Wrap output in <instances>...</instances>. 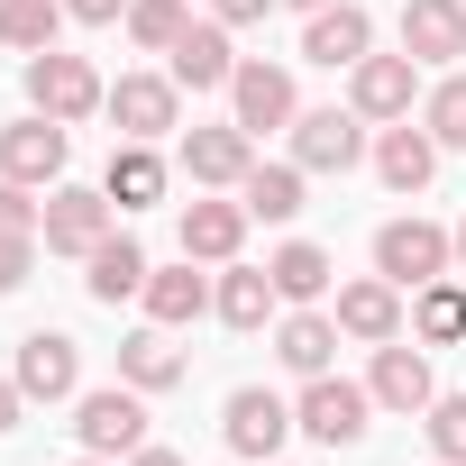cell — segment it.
Returning a JSON list of instances; mask_svg holds the SVG:
<instances>
[{"label": "cell", "instance_id": "6da1fadb", "mask_svg": "<svg viewBox=\"0 0 466 466\" xmlns=\"http://www.w3.org/2000/svg\"><path fill=\"white\" fill-rule=\"evenodd\" d=\"M375 275L384 284H402V293H420V284H439V275H457V238H448V228L439 219H384L375 228Z\"/></svg>", "mask_w": 466, "mask_h": 466}, {"label": "cell", "instance_id": "7a4b0ae2", "mask_svg": "<svg viewBox=\"0 0 466 466\" xmlns=\"http://www.w3.org/2000/svg\"><path fill=\"white\" fill-rule=\"evenodd\" d=\"M74 439H83V457H137L147 448V393L137 384L74 393Z\"/></svg>", "mask_w": 466, "mask_h": 466}, {"label": "cell", "instance_id": "3957f363", "mask_svg": "<svg viewBox=\"0 0 466 466\" xmlns=\"http://www.w3.org/2000/svg\"><path fill=\"white\" fill-rule=\"evenodd\" d=\"M110 101V83L83 65V56H65V46H46V56H28V110H46V119H65V128H83L92 110Z\"/></svg>", "mask_w": 466, "mask_h": 466}, {"label": "cell", "instance_id": "277c9868", "mask_svg": "<svg viewBox=\"0 0 466 466\" xmlns=\"http://www.w3.org/2000/svg\"><path fill=\"white\" fill-rule=\"evenodd\" d=\"M293 420H302V439H320V448H357V439H366V420H375V393H366V384H348V375H302Z\"/></svg>", "mask_w": 466, "mask_h": 466}, {"label": "cell", "instance_id": "5b68a950", "mask_svg": "<svg viewBox=\"0 0 466 466\" xmlns=\"http://www.w3.org/2000/svg\"><path fill=\"white\" fill-rule=\"evenodd\" d=\"M65 156H74V128L46 119V110H28V119L0 128V174L28 183V192H56V183H65Z\"/></svg>", "mask_w": 466, "mask_h": 466}, {"label": "cell", "instance_id": "8992f818", "mask_svg": "<svg viewBox=\"0 0 466 466\" xmlns=\"http://www.w3.org/2000/svg\"><path fill=\"white\" fill-rule=\"evenodd\" d=\"M366 393H375V411H402V420H420V411L439 402L430 348H420V339H384V348H375V366H366Z\"/></svg>", "mask_w": 466, "mask_h": 466}, {"label": "cell", "instance_id": "52a82bcc", "mask_svg": "<svg viewBox=\"0 0 466 466\" xmlns=\"http://www.w3.org/2000/svg\"><path fill=\"white\" fill-rule=\"evenodd\" d=\"M110 192H92V183H56L46 192V219H37V238H46V257H92L101 238H110Z\"/></svg>", "mask_w": 466, "mask_h": 466}, {"label": "cell", "instance_id": "ba28073f", "mask_svg": "<svg viewBox=\"0 0 466 466\" xmlns=\"http://www.w3.org/2000/svg\"><path fill=\"white\" fill-rule=\"evenodd\" d=\"M293 430H302V420H293V402H284V393H266V384H238V393L219 402V439H228V457H275Z\"/></svg>", "mask_w": 466, "mask_h": 466}, {"label": "cell", "instance_id": "9c48e42d", "mask_svg": "<svg viewBox=\"0 0 466 466\" xmlns=\"http://www.w3.org/2000/svg\"><path fill=\"white\" fill-rule=\"evenodd\" d=\"M101 110L119 119V137H147V147H156V137L183 128V83H174V74H119Z\"/></svg>", "mask_w": 466, "mask_h": 466}, {"label": "cell", "instance_id": "30bf717a", "mask_svg": "<svg viewBox=\"0 0 466 466\" xmlns=\"http://www.w3.org/2000/svg\"><path fill=\"white\" fill-rule=\"evenodd\" d=\"M228 119H238L248 137H266V128H293L302 119V92H293V74L284 65H238V74H228Z\"/></svg>", "mask_w": 466, "mask_h": 466}, {"label": "cell", "instance_id": "8fae6325", "mask_svg": "<svg viewBox=\"0 0 466 466\" xmlns=\"http://www.w3.org/2000/svg\"><path fill=\"white\" fill-rule=\"evenodd\" d=\"M248 165H257V137H248L238 119L183 128V174H192L201 192H238V183H248Z\"/></svg>", "mask_w": 466, "mask_h": 466}, {"label": "cell", "instance_id": "7c38bea8", "mask_svg": "<svg viewBox=\"0 0 466 466\" xmlns=\"http://www.w3.org/2000/svg\"><path fill=\"white\" fill-rule=\"evenodd\" d=\"M411 101H420V65L411 56H366V65H348V110L357 119H411Z\"/></svg>", "mask_w": 466, "mask_h": 466}, {"label": "cell", "instance_id": "4fadbf2b", "mask_svg": "<svg viewBox=\"0 0 466 466\" xmlns=\"http://www.w3.org/2000/svg\"><path fill=\"white\" fill-rule=\"evenodd\" d=\"M10 375H19V393H28V402H74V393H83V348H74L65 329H28Z\"/></svg>", "mask_w": 466, "mask_h": 466}, {"label": "cell", "instance_id": "5bb4252c", "mask_svg": "<svg viewBox=\"0 0 466 466\" xmlns=\"http://www.w3.org/2000/svg\"><path fill=\"white\" fill-rule=\"evenodd\" d=\"M366 56H375V19L357 10V0H329V10H311V19H302V65L348 74V65H366Z\"/></svg>", "mask_w": 466, "mask_h": 466}, {"label": "cell", "instance_id": "9a60e30c", "mask_svg": "<svg viewBox=\"0 0 466 466\" xmlns=\"http://www.w3.org/2000/svg\"><path fill=\"white\" fill-rule=\"evenodd\" d=\"M366 156V119L357 110H302L293 119V165L302 174H348Z\"/></svg>", "mask_w": 466, "mask_h": 466}, {"label": "cell", "instance_id": "2e32d148", "mask_svg": "<svg viewBox=\"0 0 466 466\" xmlns=\"http://www.w3.org/2000/svg\"><path fill=\"white\" fill-rule=\"evenodd\" d=\"M339 329L357 339V348H384V339H402L411 320H402V284H384V275H357V284H339Z\"/></svg>", "mask_w": 466, "mask_h": 466}, {"label": "cell", "instance_id": "e0dca14e", "mask_svg": "<svg viewBox=\"0 0 466 466\" xmlns=\"http://www.w3.org/2000/svg\"><path fill=\"white\" fill-rule=\"evenodd\" d=\"M402 56L411 65H457L466 56V0H402Z\"/></svg>", "mask_w": 466, "mask_h": 466}, {"label": "cell", "instance_id": "ac0fdd59", "mask_svg": "<svg viewBox=\"0 0 466 466\" xmlns=\"http://www.w3.org/2000/svg\"><path fill=\"white\" fill-rule=\"evenodd\" d=\"M248 248V201H183V257L192 266H238Z\"/></svg>", "mask_w": 466, "mask_h": 466}, {"label": "cell", "instance_id": "d6986e66", "mask_svg": "<svg viewBox=\"0 0 466 466\" xmlns=\"http://www.w3.org/2000/svg\"><path fill=\"white\" fill-rule=\"evenodd\" d=\"M165 74H174L183 92H228V74H238V56H228V28H219V19H192V28L174 37Z\"/></svg>", "mask_w": 466, "mask_h": 466}, {"label": "cell", "instance_id": "ffe728a7", "mask_svg": "<svg viewBox=\"0 0 466 466\" xmlns=\"http://www.w3.org/2000/svg\"><path fill=\"white\" fill-rule=\"evenodd\" d=\"M339 311H320V302H293L284 320H275V357L293 366V375H329V357H339Z\"/></svg>", "mask_w": 466, "mask_h": 466}, {"label": "cell", "instance_id": "44dd1931", "mask_svg": "<svg viewBox=\"0 0 466 466\" xmlns=\"http://www.w3.org/2000/svg\"><path fill=\"white\" fill-rule=\"evenodd\" d=\"M83 266H92V275H83V293H92V302H110V311H119V302H137V293H147V275H156V266H147V248L128 238V228H110V238H101Z\"/></svg>", "mask_w": 466, "mask_h": 466}, {"label": "cell", "instance_id": "7402d4cb", "mask_svg": "<svg viewBox=\"0 0 466 466\" xmlns=\"http://www.w3.org/2000/svg\"><path fill=\"white\" fill-rule=\"evenodd\" d=\"M375 174H384L393 192H430V174H439V137H430L420 119H393V128L375 137Z\"/></svg>", "mask_w": 466, "mask_h": 466}, {"label": "cell", "instance_id": "603a6c76", "mask_svg": "<svg viewBox=\"0 0 466 466\" xmlns=\"http://www.w3.org/2000/svg\"><path fill=\"white\" fill-rule=\"evenodd\" d=\"M210 311H219L228 329H266V320L284 311V293H275V275H266V266H219V284H210Z\"/></svg>", "mask_w": 466, "mask_h": 466}, {"label": "cell", "instance_id": "cb8c5ba5", "mask_svg": "<svg viewBox=\"0 0 466 466\" xmlns=\"http://www.w3.org/2000/svg\"><path fill=\"white\" fill-rule=\"evenodd\" d=\"M137 302H147V320H156V329H192V320L210 311V275H192V257H183V266H156Z\"/></svg>", "mask_w": 466, "mask_h": 466}, {"label": "cell", "instance_id": "d4e9b609", "mask_svg": "<svg viewBox=\"0 0 466 466\" xmlns=\"http://www.w3.org/2000/svg\"><path fill=\"white\" fill-rule=\"evenodd\" d=\"M101 192H110L119 210H147V201H165V156H156L147 137H119V147H110V174H101Z\"/></svg>", "mask_w": 466, "mask_h": 466}, {"label": "cell", "instance_id": "484cf974", "mask_svg": "<svg viewBox=\"0 0 466 466\" xmlns=\"http://www.w3.org/2000/svg\"><path fill=\"white\" fill-rule=\"evenodd\" d=\"M119 384H137V393H174L183 384V348H174V329H137V339H119Z\"/></svg>", "mask_w": 466, "mask_h": 466}, {"label": "cell", "instance_id": "4316f807", "mask_svg": "<svg viewBox=\"0 0 466 466\" xmlns=\"http://www.w3.org/2000/svg\"><path fill=\"white\" fill-rule=\"evenodd\" d=\"M266 275H275V293H284V302H320V293L339 284L329 248H311V238H284V248L266 257Z\"/></svg>", "mask_w": 466, "mask_h": 466}, {"label": "cell", "instance_id": "83f0119b", "mask_svg": "<svg viewBox=\"0 0 466 466\" xmlns=\"http://www.w3.org/2000/svg\"><path fill=\"white\" fill-rule=\"evenodd\" d=\"M411 339H420V348H457V339H466V284H457V275H439V284L411 293Z\"/></svg>", "mask_w": 466, "mask_h": 466}, {"label": "cell", "instance_id": "f1b7e54d", "mask_svg": "<svg viewBox=\"0 0 466 466\" xmlns=\"http://www.w3.org/2000/svg\"><path fill=\"white\" fill-rule=\"evenodd\" d=\"M302 165H248V183H238V201H248V219H302Z\"/></svg>", "mask_w": 466, "mask_h": 466}, {"label": "cell", "instance_id": "f546056e", "mask_svg": "<svg viewBox=\"0 0 466 466\" xmlns=\"http://www.w3.org/2000/svg\"><path fill=\"white\" fill-rule=\"evenodd\" d=\"M65 19H74V10H65V0H0V37H10L19 56H46Z\"/></svg>", "mask_w": 466, "mask_h": 466}, {"label": "cell", "instance_id": "4dcf8cb0", "mask_svg": "<svg viewBox=\"0 0 466 466\" xmlns=\"http://www.w3.org/2000/svg\"><path fill=\"white\" fill-rule=\"evenodd\" d=\"M128 46H147V56H174V37L192 28V10H183V0H128Z\"/></svg>", "mask_w": 466, "mask_h": 466}, {"label": "cell", "instance_id": "1f68e13d", "mask_svg": "<svg viewBox=\"0 0 466 466\" xmlns=\"http://www.w3.org/2000/svg\"><path fill=\"white\" fill-rule=\"evenodd\" d=\"M420 128L439 137V156H448V147H466V74H457V65H448V74H439V92L420 101Z\"/></svg>", "mask_w": 466, "mask_h": 466}, {"label": "cell", "instance_id": "d6a6232c", "mask_svg": "<svg viewBox=\"0 0 466 466\" xmlns=\"http://www.w3.org/2000/svg\"><path fill=\"white\" fill-rule=\"evenodd\" d=\"M420 430H430V457L439 466H466V393H439L420 411Z\"/></svg>", "mask_w": 466, "mask_h": 466}, {"label": "cell", "instance_id": "836d02e7", "mask_svg": "<svg viewBox=\"0 0 466 466\" xmlns=\"http://www.w3.org/2000/svg\"><path fill=\"white\" fill-rule=\"evenodd\" d=\"M37 219H46V201H28V183L0 174V238H37Z\"/></svg>", "mask_w": 466, "mask_h": 466}, {"label": "cell", "instance_id": "e575fe53", "mask_svg": "<svg viewBox=\"0 0 466 466\" xmlns=\"http://www.w3.org/2000/svg\"><path fill=\"white\" fill-rule=\"evenodd\" d=\"M37 248H46V238H0V293H19V284H28Z\"/></svg>", "mask_w": 466, "mask_h": 466}, {"label": "cell", "instance_id": "d590c367", "mask_svg": "<svg viewBox=\"0 0 466 466\" xmlns=\"http://www.w3.org/2000/svg\"><path fill=\"white\" fill-rule=\"evenodd\" d=\"M266 10H275V0H210V19H219V28H257Z\"/></svg>", "mask_w": 466, "mask_h": 466}, {"label": "cell", "instance_id": "8d00e7d4", "mask_svg": "<svg viewBox=\"0 0 466 466\" xmlns=\"http://www.w3.org/2000/svg\"><path fill=\"white\" fill-rule=\"evenodd\" d=\"M65 10H74L83 28H119V19H128V0H65Z\"/></svg>", "mask_w": 466, "mask_h": 466}, {"label": "cell", "instance_id": "74e56055", "mask_svg": "<svg viewBox=\"0 0 466 466\" xmlns=\"http://www.w3.org/2000/svg\"><path fill=\"white\" fill-rule=\"evenodd\" d=\"M19 411H28V393H19V375H0V439L19 430Z\"/></svg>", "mask_w": 466, "mask_h": 466}, {"label": "cell", "instance_id": "f35d334b", "mask_svg": "<svg viewBox=\"0 0 466 466\" xmlns=\"http://www.w3.org/2000/svg\"><path fill=\"white\" fill-rule=\"evenodd\" d=\"M119 466H183V457H174V448H156V439H147V448H137V457H119Z\"/></svg>", "mask_w": 466, "mask_h": 466}, {"label": "cell", "instance_id": "ab89813d", "mask_svg": "<svg viewBox=\"0 0 466 466\" xmlns=\"http://www.w3.org/2000/svg\"><path fill=\"white\" fill-rule=\"evenodd\" d=\"M448 238H457V275H466V219H457V228H448Z\"/></svg>", "mask_w": 466, "mask_h": 466}, {"label": "cell", "instance_id": "60d3db41", "mask_svg": "<svg viewBox=\"0 0 466 466\" xmlns=\"http://www.w3.org/2000/svg\"><path fill=\"white\" fill-rule=\"evenodd\" d=\"M284 10H302V19H311V10H329V0H284Z\"/></svg>", "mask_w": 466, "mask_h": 466}, {"label": "cell", "instance_id": "b9f144b4", "mask_svg": "<svg viewBox=\"0 0 466 466\" xmlns=\"http://www.w3.org/2000/svg\"><path fill=\"white\" fill-rule=\"evenodd\" d=\"M83 466H119V457H83Z\"/></svg>", "mask_w": 466, "mask_h": 466}, {"label": "cell", "instance_id": "7bdbcfd3", "mask_svg": "<svg viewBox=\"0 0 466 466\" xmlns=\"http://www.w3.org/2000/svg\"><path fill=\"white\" fill-rule=\"evenodd\" d=\"M266 466H275V457H266Z\"/></svg>", "mask_w": 466, "mask_h": 466}]
</instances>
